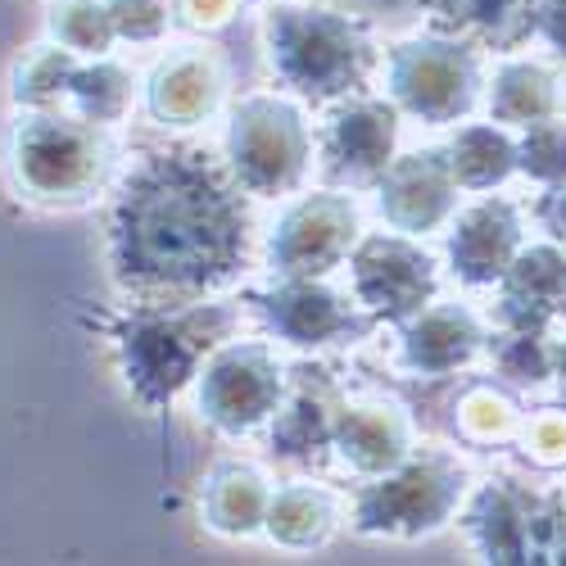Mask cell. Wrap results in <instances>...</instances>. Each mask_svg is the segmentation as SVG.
I'll return each instance as SVG.
<instances>
[{"label": "cell", "mask_w": 566, "mask_h": 566, "mask_svg": "<svg viewBox=\"0 0 566 566\" xmlns=\"http://www.w3.org/2000/svg\"><path fill=\"white\" fill-rule=\"evenodd\" d=\"M340 399L345 390L332 381V371L322 367L291 371V390L268 427L272 453L286 462H308L313 453H332V427H336Z\"/></svg>", "instance_id": "obj_21"}, {"label": "cell", "mask_w": 566, "mask_h": 566, "mask_svg": "<svg viewBox=\"0 0 566 566\" xmlns=\"http://www.w3.org/2000/svg\"><path fill=\"white\" fill-rule=\"evenodd\" d=\"M250 304L263 322V336L300 354L349 345L367 326V313L354 304L349 286H332V276H268V286Z\"/></svg>", "instance_id": "obj_12"}, {"label": "cell", "mask_w": 566, "mask_h": 566, "mask_svg": "<svg viewBox=\"0 0 566 566\" xmlns=\"http://www.w3.org/2000/svg\"><path fill=\"white\" fill-rule=\"evenodd\" d=\"M259 41L272 82L313 109L367 91L381 64V45L367 19L313 6V0H295V6L272 0L259 19Z\"/></svg>", "instance_id": "obj_4"}, {"label": "cell", "mask_w": 566, "mask_h": 566, "mask_svg": "<svg viewBox=\"0 0 566 566\" xmlns=\"http://www.w3.org/2000/svg\"><path fill=\"white\" fill-rule=\"evenodd\" d=\"M516 449H522V458L539 471H566V403L526 412Z\"/></svg>", "instance_id": "obj_33"}, {"label": "cell", "mask_w": 566, "mask_h": 566, "mask_svg": "<svg viewBox=\"0 0 566 566\" xmlns=\"http://www.w3.org/2000/svg\"><path fill=\"white\" fill-rule=\"evenodd\" d=\"M118 45H164L177 28L172 0H105Z\"/></svg>", "instance_id": "obj_32"}, {"label": "cell", "mask_w": 566, "mask_h": 566, "mask_svg": "<svg viewBox=\"0 0 566 566\" xmlns=\"http://www.w3.org/2000/svg\"><path fill=\"white\" fill-rule=\"evenodd\" d=\"M222 164L250 200H291L317 177L313 105L281 86L235 96L222 114Z\"/></svg>", "instance_id": "obj_5"}, {"label": "cell", "mask_w": 566, "mask_h": 566, "mask_svg": "<svg viewBox=\"0 0 566 566\" xmlns=\"http://www.w3.org/2000/svg\"><path fill=\"white\" fill-rule=\"evenodd\" d=\"M436 28H449L490 55L526 51L535 41V0H421Z\"/></svg>", "instance_id": "obj_25"}, {"label": "cell", "mask_w": 566, "mask_h": 566, "mask_svg": "<svg viewBox=\"0 0 566 566\" xmlns=\"http://www.w3.org/2000/svg\"><path fill=\"white\" fill-rule=\"evenodd\" d=\"M345 272H349L354 304L367 313V322H381V326L412 317L444 291V259L421 235H403L390 227L363 231Z\"/></svg>", "instance_id": "obj_10"}, {"label": "cell", "mask_w": 566, "mask_h": 566, "mask_svg": "<svg viewBox=\"0 0 566 566\" xmlns=\"http://www.w3.org/2000/svg\"><path fill=\"white\" fill-rule=\"evenodd\" d=\"M45 36L82 60H101L118 51V32L105 0H51L45 10Z\"/></svg>", "instance_id": "obj_29"}, {"label": "cell", "mask_w": 566, "mask_h": 566, "mask_svg": "<svg viewBox=\"0 0 566 566\" xmlns=\"http://www.w3.org/2000/svg\"><path fill=\"white\" fill-rule=\"evenodd\" d=\"M291 390V363L272 336L222 340L191 386L196 417L222 440H250L272 427V417Z\"/></svg>", "instance_id": "obj_8"}, {"label": "cell", "mask_w": 566, "mask_h": 566, "mask_svg": "<svg viewBox=\"0 0 566 566\" xmlns=\"http://www.w3.org/2000/svg\"><path fill=\"white\" fill-rule=\"evenodd\" d=\"M417 449V421L390 395H345L332 427V458L354 481L395 471Z\"/></svg>", "instance_id": "obj_19"}, {"label": "cell", "mask_w": 566, "mask_h": 566, "mask_svg": "<svg viewBox=\"0 0 566 566\" xmlns=\"http://www.w3.org/2000/svg\"><path fill=\"white\" fill-rule=\"evenodd\" d=\"M6 186L41 213H82L109 200L123 172L114 127H101L73 109H14L0 136Z\"/></svg>", "instance_id": "obj_2"}, {"label": "cell", "mask_w": 566, "mask_h": 566, "mask_svg": "<svg viewBox=\"0 0 566 566\" xmlns=\"http://www.w3.org/2000/svg\"><path fill=\"white\" fill-rule=\"evenodd\" d=\"M490 51L449 28H417L390 45H381L371 86L421 127H458L476 118L485 101Z\"/></svg>", "instance_id": "obj_6"}, {"label": "cell", "mask_w": 566, "mask_h": 566, "mask_svg": "<svg viewBox=\"0 0 566 566\" xmlns=\"http://www.w3.org/2000/svg\"><path fill=\"white\" fill-rule=\"evenodd\" d=\"M259 259L254 200L222 155L168 146L123 164L105 209V268L123 300H209Z\"/></svg>", "instance_id": "obj_1"}, {"label": "cell", "mask_w": 566, "mask_h": 566, "mask_svg": "<svg viewBox=\"0 0 566 566\" xmlns=\"http://www.w3.org/2000/svg\"><path fill=\"white\" fill-rule=\"evenodd\" d=\"M490 367L507 386H544L553 381V336L544 332H494Z\"/></svg>", "instance_id": "obj_30"}, {"label": "cell", "mask_w": 566, "mask_h": 566, "mask_svg": "<svg viewBox=\"0 0 566 566\" xmlns=\"http://www.w3.org/2000/svg\"><path fill=\"white\" fill-rule=\"evenodd\" d=\"M403 114L381 96V91H354L345 101L322 105L317 118V172L326 186L363 191L390 168L399 155Z\"/></svg>", "instance_id": "obj_11"}, {"label": "cell", "mask_w": 566, "mask_h": 566, "mask_svg": "<svg viewBox=\"0 0 566 566\" xmlns=\"http://www.w3.org/2000/svg\"><path fill=\"white\" fill-rule=\"evenodd\" d=\"M276 6H295V0H276Z\"/></svg>", "instance_id": "obj_38"}, {"label": "cell", "mask_w": 566, "mask_h": 566, "mask_svg": "<svg viewBox=\"0 0 566 566\" xmlns=\"http://www.w3.org/2000/svg\"><path fill=\"white\" fill-rule=\"evenodd\" d=\"M276 481L259 462L227 458L200 481V522L218 539H259Z\"/></svg>", "instance_id": "obj_22"}, {"label": "cell", "mask_w": 566, "mask_h": 566, "mask_svg": "<svg viewBox=\"0 0 566 566\" xmlns=\"http://www.w3.org/2000/svg\"><path fill=\"white\" fill-rule=\"evenodd\" d=\"M77 60L82 55L64 51V45L51 41V36L28 45L10 69V105L14 109H64Z\"/></svg>", "instance_id": "obj_28"}, {"label": "cell", "mask_w": 566, "mask_h": 566, "mask_svg": "<svg viewBox=\"0 0 566 566\" xmlns=\"http://www.w3.org/2000/svg\"><path fill=\"white\" fill-rule=\"evenodd\" d=\"M516 172L535 181L539 191L566 181V114L539 118L526 132H516Z\"/></svg>", "instance_id": "obj_31"}, {"label": "cell", "mask_w": 566, "mask_h": 566, "mask_svg": "<svg viewBox=\"0 0 566 566\" xmlns=\"http://www.w3.org/2000/svg\"><path fill=\"white\" fill-rule=\"evenodd\" d=\"M471 467L453 449H412L386 476L358 481L345 494V526L363 539L417 544L458 522L471 494Z\"/></svg>", "instance_id": "obj_7"}, {"label": "cell", "mask_w": 566, "mask_h": 566, "mask_svg": "<svg viewBox=\"0 0 566 566\" xmlns=\"http://www.w3.org/2000/svg\"><path fill=\"white\" fill-rule=\"evenodd\" d=\"M105 340L114 345V363L123 386L146 412L172 408L181 395H191L205 358L241 336V304L222 295L186 300V304H136L105 313Z\"/></svg>", "instance_id": "obj_3"}, {"label": "cell", "mask_w": 566, "mask_h": 566, "mask_svg": "<svg viewBox=\"0 0 566 566\" xmlns=\"http://www.w3.org/2000/svg\"><path fill=\"white\" fill-rule=\"evenodd\" d=\"M481 114L503 123L507 132H526L539 118L566 114V73L544 51H503L490 55Z\"/></svg>", "instance_id": "obj_20"}, {"label": "cell", "mask_w": 566, "mask_h": 566, "mask_svg": "<svg viewBox=\"0 0 566 566\" xmlns=\"http://www.w3.org/2000/svg\"><path fill=\"white\" fill-rule=\"evenodd\" d=\"M367 218L358 191L304 186L276 205V218L259 231V263L268 276H332L349 263Z\"/></svg>", "instance_id": "obj_9"}, {"label": "cell", "mask_w": 566, "mask_h": 566, "mask_svg": "<svg viewBox=\"0 0 566 566\" xmlns=\"http://www.w3.org/2000/svg\"><path fill=\"white\" fill-rule=\"evenodd\" d=\"M531 218H535V227H539L544 235H553V241L566 245V181H562V186H548V191H539Z\"/></svg>", "instance_id": "obj_36"}, {"label": "cell", "mask_w": 566, "mask_h": 566, "mask_svg": "<svg viewBox=\"0 0 566 566\" xmlns=\"http://www.w3.org/2000/svg\"><path fill=\"white\" fill-rule=\"evenodd\" d=\"M345 526V494L326 490L322 481H286L272 490L263 539L286 553H313L336 539Z\"/></svg>", "instance_id": "obj_23"}, {"label": "cell", "mask_w": 566, "mask_h": 566, "mask_svg": "<svg viewBox=\"0 0 566 566\" xmlns=\"http://www.w3.org/2000/svg\"><path fill=\"white\" fill-rule=\"evenodd\" d=\"M458 526L481 562H539L544 494L512 476H485L471 485Z\"/></svg>", "instance_id": "obj_17"}, {"label": "cell", "mask_w": 566, "mask_h": 566, "mask_svg": "<svg viewBox=\"0 0 566 566\" xmlns=\"http://www.w3.org/2000/svg\"><path fill=\"white\" fill-rule=\"evenodd\" d=\"M522 403H516L499 381H471L453 399V436L467 449H494V444H516L522 436Z\"/></svg>", "instance_id": "obj_27"}, {"label": "cell", "mask_w": 566, "mask_h": 566, "mask_svg": "<svg viewBox=\"0 0 566 566\" xmlns=\"http://www.w3.org/2000/svg\"><path fill=\"white\" fill-rule=\"evenodd\" d=\"M390 332H395V349H390L395 371L412 376V381H444V376L471 371L490 354L494 322L481 308L440 295L412 317L395 322Z\"/></svg>", "instance_id": "obj_14"}, {"label": "cell", "mask_w": 566, "mask_h": 566, "mask_svg": "<svg viewBox=\"0 0 566 566\" xmlns=\"http://www.w3.org/2000/svg\"><path fill=\"white\" fill-rule=\"evenodd\" d=\"M535 45L566 64V0H535Z\"/></svg>", "instance_id": "obj_35"}, {"label": "cell", "mask_w": 566, "mask_h": 566, "mask_svg": "<svg viewBox=\"0 0 566 566\" xmlns=\"http://www.w3.org/2000/svg\"><path fill=\"white\" fill-rule=\"evenodd\" d=\"M231 105V69L205 41H186L164 51L146 82H140V109L164 132H196L222 118Z\"/></svg>", "instance_id": "obj_15"}, {"label": "cell", "mask_w": 566, "mask_h": 566, "mask_svg": "<svg viewBox=\"0 0 566 566\" xmlns=\"http://www.w3.org/2000/svg\"><path fill=\"white\" fill-rule=\"evenodd\" d=\"M490 322L494 332H544L566 317V245L553 235H531L522 254L512 259L503 281L490 291Z\"/></svg>", "instance_id": "obj_18"}, {"label": "cell", "mask_w": 566, "mask_h": 566, "mask_svg": "<svg viewBox=\"0 0 566 566\" xmlns=\"http://www.w3.org/2000/svg\"><path fill=\"white\" fill-rule=\"evenodd\" d=\"M440 150L449 159L453 181L462 186V196L503 191L516 177V132H507L503 123H494L485 114L462 118Z\"/></svg>", "instance_id": "obj_24"}, {"label": "cell", "mask_w": 566, "mask_h": 566, "mask_svg": "<svg viewBox=\"0 0 566 566\" xmlns=\"http://www.w3.org/2000/svg\"><path fill=\"white\" fill-rule=\"evenodd\" d=\"M172 10H177V28L196 36H213L245 14V0H172Z\"/></svg>", "instance_id": "obj_34"}, {"label": "cell", "mask_w": 566, "mask_h": 566, "mask_svg": "<svg viewBox=\"0 0 566 566\" xmlns=\"http://www.w3.org/2000/svg\"><path fill=\"white\" fill-rule=\"evenodd\" d=\"M553 390H557L562 403H566V336L553 340Z\"/></svg>", "instance_id": "obj_37"}, {"label": "cell", "mask_w": 566, "mask_h": 566, "mask_svg": "<svg viewBox=\"0 0 566 566\" xmlns=\"http://www.w3.org/2000/svg\"><path fill=\"white\" fill-rule=\"evenodd\" d=\"M531 205L503 196V191H485V196H467L458 205V213L449 218L444 235V272L458 281L462 291H494L503 272L512 268V259L522 254V245L531 241Z\"/></svg>", "instance_id": "obj_13"}, {"label": "cell", "mask_w": 566, "mask_h": 566, "mask_svg": "<svg viewBox=\"0 0 566 566\" xmlns=\"http://www.w3.org/2000/svg\"><path fill=\"white\" fill-rule=\"evenodd\" d=\"M462 200L467 196L453 181L440 146L399 150L390 159V168L371 181V209L381 218V227L403 231V235H421V241L444 231Z\"/></svg>", "instance_id": "obj_16"}, {"label": "cell", "mask_w": 566, "mask_h": 566, "mask_svg": "<svg viewBox=\"0 0 566 566\" xmlns=\"http://www.w3.org/2000/svg\"><path fill=\"white\" fill-rule=\"evenodd\" d=\"M140 105V86H136V73L114 60V55H101V60H77L73 69V82H69V96H64V109L101 123V127H123L132 118V109Z\"/></svg>", "instance_id": "obj_26"}]
</instances>
